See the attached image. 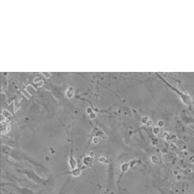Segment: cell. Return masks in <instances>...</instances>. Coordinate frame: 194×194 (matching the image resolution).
<instances>
[{
	"label": "cell",
	"mask_w": 194,
	"mask_h": 194,
	"mask_svg": "<svg viewBox=\"0 0 194 194\" xmlns=\"http://www.w3.org/2000/svg\"><path fill=\"white\" fill-rule=\"evenodd\" d=\"M9 131V127L5 122L1 123V134H6Z\"/></svg>",
	"instance_id": "obj_1"
},
{
	"label": "cell",
	"mask_w": 194,
	"mask_h": 194,
	"mask_svg": "<svg viewBox=\"0 0 194 194\" xmlns=\"http://www.w3.org/2000/svg\"><path fill=\"white\" fill-rule=\"evenodd\" d=\"M181 178V175L178 174V176H177V179L178 180H180Z\"/></svg>",
	"instance_id": "obj_3"
},
{
	"label": "cell",
	"mask_w": 194,
	"mask_h": 194,
	"mask_svg": "<svg viewBox=\"0 0 194 194\" xmlns=\"http://www.w3.org/2000/svg\"><path fill=\"white\" fill-rule=\"evenodd\" d=\"M151 160L152 161V162L154 164H156V163H158V162H159V159H158L157 157L156 156H152L151 157Z\"/></svg>",
	"instance_id": "obj_2"
},
{
	"label": "cell",
	"mask_w": 194,
	"mask_h": 194,
	"mask_svg": "<svg viewBox=\"0 0 194 194\" xmlns=\"http://www.w3.org/2000/svg\"><path fill=\"white\" fill-rule=\"evenodd\" d=\"M173 174L176 175V176H178V171H173Z\"/></svg>",
	"instance_id": "obj_4"
}]
</instances>
